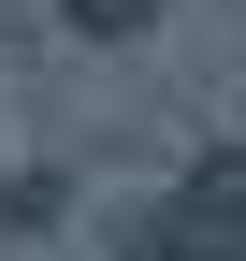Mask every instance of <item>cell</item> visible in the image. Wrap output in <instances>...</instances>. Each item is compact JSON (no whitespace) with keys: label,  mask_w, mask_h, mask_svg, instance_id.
Returning a JSON list of instances; mask_svg holds the SVG:
<instances>
[{"label":"cell","mask_w":246,"mask_h":261,"mask_svg":"<svg viewBox=\"0 0 246 261\" xmlns=\"http://www.w3.org/2000/svg\"><path fill=\"white\" fill-rule=\"evenodd\" d=\"M131 261H246V130L203 145L189 174L131 218Z\"/></svg>","instance_id":"6da1fadb"},{"label":"cell","mask_w":246,"mask_h":261,"mask_svg":"<svg viewBox=\"0 0 246 261\" xmlns=\"http://www.w3.org/2000/svg\"><path fill=\"white\" fill-rule=\"evenodd\" d=\"M160 15H174V0H58V29H73V44H145Z\"/></svg>","instance_id":"7a4b0ae2"},{"label":"cell","mask_w":246,"mask_h":261,"mask_svg":"<svg viewBox=\"0 0 246 261\" xmlns=\"http://www.w3.org/2000/svg\"><path fill=\"white\" fill-rule=\"evenodd\" d=\"M58 218H73V174H15L0 189V232H58Z\"/></svg>","instance_id":"3957f363"}]
</instances>
